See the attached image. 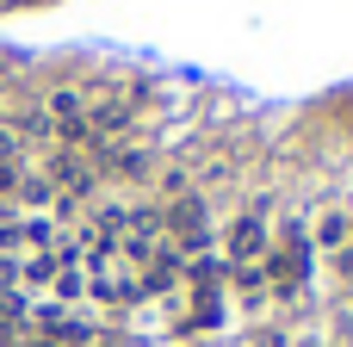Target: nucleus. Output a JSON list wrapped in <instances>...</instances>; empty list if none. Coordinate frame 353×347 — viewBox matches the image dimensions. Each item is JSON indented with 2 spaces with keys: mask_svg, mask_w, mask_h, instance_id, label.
<instances>
[{
  "mask_svg": "<svg viewBox=\"0 0 353 347\" xmlns=\"http://www.w3.org/2000/svg\"><path fill=\"white\" fill-rule=\"evenodd\" d=\"M267 292H298L304 286V273H310V242H304V230H292L279 248H267Z\"/></svg>",
  "mask_w": 353,
  "mask_h": 347,
  "instance_id": "f257e3e1",
  "label": "nucleus"
},
{
  "mask_svg": "<svg viewBox=\"0 0 353 347\" xmlns=\"http://www.w3.org/2000/svg\"><path fill=\"white\" fill-rule=\"evenodd\" d=\"M248 261H267V217L254 211H242L230 230V267H248Z\"/></svg>",
  "mask_w": 353,
  "mask_h": 347,
  "instance_id": "f03ea898",
  "label": "nucleus"
},
{
  "mask_svg": "<svg viewBox=\"0 0 353 347\" xmlns=\"http://www.w3.org/2000/svg\"><path fill=\"white\" fill-rule=\"evenodd\" d=\"M81 118H87V130H93L99 143H105V137H124V130H130V99H105V106H87Z\"/></svg>",
  "mask_w": 353,
  "mask_h": 347,
  "instance_id": "7ed1b4c3",
  "label": "nucleus"
},
{
  "mask_svg": "<svg viewBox=\"0 0 353 347\" xmlns=\"http://www.w3.org/2000/svg\"><path fill=\"white\" fill-rule=\"evenodd\" d=\"M347 242H353V217L347 211H323V217H316V248H335V255H341Z\"/></svg>",
  "mask_w": 353,
  "mask_h": 347,
  "instance_id": "20e7f679",
  "label": "nucleus"
},
{
  "mask_svg": "<svg viewBox=\"0 0 353 347\" xmlns=\"http://www.w3.org/2000/svg\"><path fill=\"white\" fill-rule=\"evenodd\" d=\"M50 112H56V124H62V118H81V112H87L81 87H56V93H50Z\"/></svg>",
  "mask_w": 353,
  "mask_h": 347,
  "instance_id": "39448f33",
  "label": "nucleus"
},
{
  "mask_svg": "<svg viewBox=\"0 0 353 347\" xmlns=\"http://www.w3.org/2000/svg\"><path fill=\"white\" fill-rule=\"evenodd\" d=\"M50 286H56V304H62V298H81V292H87V279H81V267H62V273H56Z\"/></svg>",
  "mask_w": 353,
  "mask_h": 347,
  "instance_id": "423d86ee",
  "label": "nucleus"
},
{
  "mask_svg": "<svg viewBox=\"0 0 353 347\" xmlns=\"http://www.w3.org/2000/svg\"><path fill=\"white\" fill-rule=\"evenodd\" d=\"M56 137H62L68 149H81V143H87L93 130H87V118H62V124H56Z\"/></svg>",
  "mask_w": 353,
  "mask_h": 347,
  "instance_id": "0eeeda50",
  "label": "nucleus"
},
{
  "mask_svg": "<svg viewBox=\"0 0 353 347\" xmlns=\"http://www.w3.org/2000/svg\"><path fill=\"white\" fill-rule=\"evenodd\" d=\"M161 192H168V205L186 199V168H168V174H161Z\"/></svg>",
  "mask_w": 353,
  "mask_h": 347,
  "instance_id": "6e6552de",
  "label": "nucleus"
},
{
  "mask_svg": "<svg viewBox=\"0 0 353 347\" xmlns=\"http://www.w3.org/2000/svg\"><path fill=\"white\" fill-rule=\"evenodd\" d=\"M112 174H124V180H137V174H143V155H137V149H124V155L112 161Z\"/></svg>",
  "mask_w": 353,
  "mask_h": 347,
  "instance_id": "1a4fd4ad",
  "label": "nucleus"
},
{
  "mask_svg": "<svg viewBox=\"0 0 353 347\" xmlns=\"http://www.w3.org/2000/svg\"><path fill=\"white\" fill-rule=\"evenodd\" d=\"M19 180H25V174H19V161H0V192H6V199L19 192Z\"/></svg>",
  "mask_w": 353,
  "mask_h": 347,
  "instance_id": "9d476101",
  "label": "nucleus"
},
{
  "mask_svg": "<svg viewBox=\"0 0 353 347\" xmlns=\"http://www.w3.org/2000/svg\"><path fill=\"white\" fill-rule=\"evenodd\" d=\"M12 155H19V137H12V130H0V161H12Z\"/></svg>",
  "mask_w": 353,
  "mask_h": 347,
  "instance_id": "9b49d317",
  "label": "nucleus"
},
{
  "mask_svg": "<svg viewBox=\"0 0 353 347\" xmlns=\"http://www.w3.org/2000/svg\"><path fill=\"white\" fill-rule=\"evenodd\" d=\"M335 267H341V273L353 279V248H341V255H335Z\"/></svg>",
  "mask_w": 353,
  "mask_h": 347,
  "instance_id": "f8f14e48",
  "label": "nucleus"
},
{
  "mask_svg": "<svg viewBox=\"0 0 353 347\" xmlns=\"http://www.w3.org/2000/svg\"><path fill=\"white\" fill-rule=\"evenodd\" d=\"M347 248H353V242H347Z\"/></svg>",
  "mask_w": 353,
  "mask_h": 347,
  "instance_id": "ddd939ff",
  "label": "nucleus"
}]
</instances>
